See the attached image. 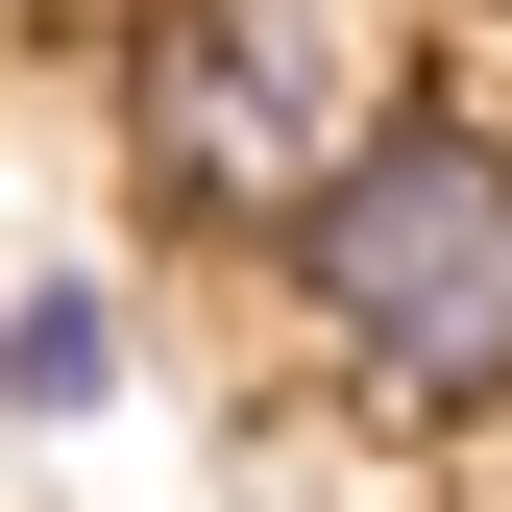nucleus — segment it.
I'll use <instances>...</instances> for the list:
<instances>
[{"mask_svg": "<svg viewBox=\"0 0 512 512\" xmlns=\"http://www.w3.org/2000/svg\"><path fill=\"white\" fill-rule=\"evenodd\" d=\"M269 244L391 415H512V147L488 122H366Z\"/></svg>", "mask_w": 512, "mask_h": 512, "instance_id": "1", "label": "nucleus"}, {"mask_svg": "<svg viewBox=\"0 0 512 512\" xmlns=\"http://www.w3.org/2000/svg\"><path fill=\"white\" fill-rule=\"evenodd\" d=\"M122 147H147V196H171V220L269 244L317 171L366 147V25H342V0H171L147 74H122Z\"/></svg>", "mask_w": 512, "mask_h": 512, "instance_id": "2", "label": "nucleus"}, {"mask_svg": "<svg viewBox=\"0 0 512 512\" xmlns=\"http://www.w3.org/2000/svg\"><path fill=\"white\" fill-rule=\"evenodd\" d=\"M98 391H122V293H98V269H49L25 317H0V415H98Z\"/></svg>", "mask_w": 512, "mask_h": 512, "instance_id": "3", "label": "nucleus"}]
</instances>
